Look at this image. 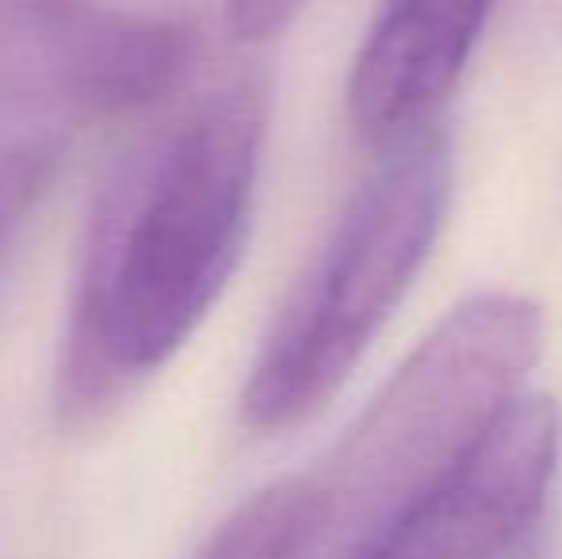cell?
<instances>
[{"mask_svg": "<svg viewBox=\"0 0 562 559\" xmlns=\"http://www.w3.org/2000/svg\"><path fill=\"white\" fill-rule=\"evenodd\" d=\"M265 135L268 85L241 69L119 157L85 226L54 368L61 429L97 425L223 299L249 242Z\"/></svg>", "mask_w": 562, "mask_h": 559, "instance_id": "1", "label": "cell"}, {"mask_svg": "<svg viewBox=\"0 0 562 559\" xmlns=\"http://www.w3.org/2000/svg\"><path fill=\"white\" fill-rule=\"evenodd\" d=\"M494 0H383L348 74V123L363 142L432 127L463 77Z\"/></svg>", "mask_w": 562, "mask_h": 559, "instance_id": "6", "label": "cell"}, {"mask_svg": "<svg viewBox=\"0 0 562 559\" xmlns=\"http://www.w3.org/2000/svg\"><path fill=\"white\" fill-rule=\"evenodd\" d=\"M306 0H226V20L241 43H265L295 23Z\"/></svg>", "mask_w": 562, "mask_h": 559, "instance_id": "9", "label": "cell"}, {"mask_svg": "<svg viewBox=\"0 0 562 559\" xmlns=\"http://www.w3.org/2000/svg\"><path fill=\"white\" fill-rule=\"evenodd\" d=\"M451 192V146L425 127L386 146L318 257L280 306L241 391V422L276 433L311 418L360 365L429 261Z\"/></svg>", "mask_w": 562, "mask_h": 559, "instance_id": "2", "label": "cell"}, {"mask_svg": "<svg viewBox=\"0 0 562 559\" xmlns=\"http://www.w3.org/2000/svg\"><path fill=\"white\" fill-rule=\"evenodd\" d=\"M326 525L329 502L322 483L291 476L268 483L226 514L192 559H303Z\"/></svg>", "mask_w": 562, "mask_h": 559, "instance_id": "7", "label": "cell"}, {"mask_svg": "<svg viewBox=\"0 0 562 559\" xmlns=\"http://www.w3.org/2000/svg\"><path fill=\"white\" fill-rule=\"evenodd\" d=\"M559 406L520 395L402 514L345 540L340 559H497L540 525L559 460Z\"/></svg>", "mask_w": 562, "mask_h": 559, "instance_id": "5", "label": "cell"}, {"mask_svg": "<svg viewBox=\"0 0 562 559\" xmlns=\"http://www.w3.org/2000/svg\"><path fill=\"white\" fill-rule=\"evenodd\" d=\"M66 142L58 135H23L0 142V257L31 223L61 169Z\"/></svg>", "mask_w": 562, "mask_h": 559, "instance_id": "8", "label": "cell"}, {"mask_svg": "<svg viewBox=\"0 0 562 559\" xmlns=\"http://www.w3.org/2000/svg\"><path fill=\"white\" fill-rule=\"evenodd\" d=\"M192 23L97 0H20L0 23V89L74 115H131L192 74Z\"/></svg>", "mask_w": 562, "mask_h": 559, "instance_id": "4", "label": "cell"}, {"mask_svg": "<svg viewBox=\"0 0 562 559\" xmlns=\"http://www.w3.org/2000/svg\"><path fill=\"white\" fill-rule=\"evenodd\" d=\"M540 345L543 314L525 295L486 291L445 314L340 445L322 483L329 525L356 540L429 491L525 395Z\"/></svg>", "mask_w": 562, "mask_h": 559, "instance_id": "3", "label": "cell"}, {"mask_svg": "<svg viewBox=\"0 0 562 559\" xmlns=\"http://www.w3.org/2000/svg\"><path fill=\"white\" fill-rule=\"evenodd\" d=\"M497 559H548L543 556V540H540V525H536L532 533H525V537L517 540V545L509 548V552H502Z\"/></svg>", "mask_w": 562, "mask_h": 559, "instance_id": "10", "label": "cell"}]
</instances>
